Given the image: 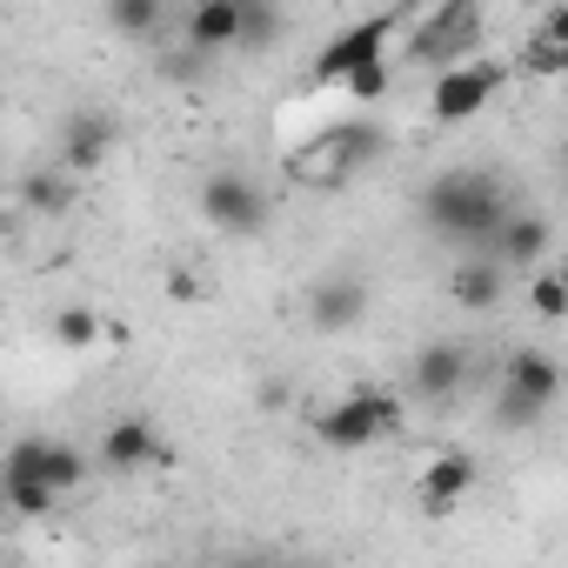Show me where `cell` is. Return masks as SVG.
I'll use <instances>...</instances> for the list:
<instances>
[{
    "label": "cell",
    "instance_id": "23",
    "mask_svg": "<svg viewBox=\"0 0 568 568\" xmlns=\"http://www.w3.org/2000/svg\"><path fill=\"white\" fill-rule=\"evenodd\" d=\"M541 415H548V408H541L535 395H521V388H508V382H501V402H495V428H508V435H515V428H535Z\"/></svg>",
    "mask_w": 568,
    "mask_h": 568
},
{
    "label": "cell",
    "instance_id": "26",
    "mask_svg": "<svg viewBox=\"0 0 568 568\" xmlns=\"http://www.w3.org/2000/svg\"><path fill=\"white\" fill-rule=\"evenodd\" d=\"M348 94H355V101H382V94H388V61H362V68L348 74Z\"/></svg>",
    "mask_w": 568,
    "mask_h": 568
},
{
    "label": "cell",
    "instance_id": "21",
    "mask_svg": "<svg viewBox=\"0 0 568 568\" xmlns=\"http://www.w3.org/2000/svg\"><path fill=\"white\" fill-rule=\"evenodd\" d=\"M528 308L541 315V322H561L568 315V274H555V267H528Z\"/></svg>",
    "mask_w": 568,
    "mask_h": 568
},
{
    "label": "cell",
    "instance_id": "9",
    "mask_svg": "<svg viewBox=\"0 0 568 568\" xmlns=\"http://www.w3.org/2000/svg\"><path fill=\"white\" fill-rule=\"evenodd\" d=\"M114 114H101V108H81V114H68L61 121V168L68 174H94V168H108V154H114Z\"/></svg>",
    "mask_w": 568,
    "mask_h": 568
},
{
    "label": "cell",
    "instance_id": "20",
    "mask_svg": "<svg viewBox=\"0 0 568 568\" xmlns=\"http://www.w3.org/2000/svg\"><path fill=\"white\" fill-rule=\"evenodd\" d=\"M68 201H74L68 174H48V168H34V174L21 181V207H34V214H61Z\"/></svg>",
    "mask_w": 568,
    "mask_h": 568
},
{
    "label": "cell",
    "instance_id": "7",
    "mask_svg": "<svg viewBox=\"0 0 568 568\" xmlns=\"http://www.w3.org/2000/svg\"><path fill=\"white\" fill-rule=\"evenodd\" d=\"M402 28V14H368V21H355V28H342L322 54H315V81L328 88V81H348L362 61H382V48H388V34Z\"/></svg>",
    "mask_w": 568,
    "mask_h": 568
},
{
    "label": "cell",
    "instance_id": "15",
    "mask_svg": "<svg viewBox=\"0 0 568 568\" xmlns=\"http://www.w3.org/2000/svg\"><path fill=\"white\" fill-rule=\"evenodd\" d=\"M501 382H508V388H521V395H535L541 408H555V395H561V362H555V355H541V348H515Z\"/></svg>",
    "mask_w": 568,
    "mask_h": 568
},
{
    "label": "cell",
    "instance_id": "5",
    "mask_svg": "<svg viewBox=\"0 0 568 568\" xmlns=\"http://www.w3.org/2000/svg\"><path fill=\"white\" fill-rule=\"evenodd\" d=\"M501 81H508V68H501V61L468 54V61H455V68H442V74H435V88H428V114H435L442 128H462V121H475V114L501 94Z\"/></svg>",
    "mask_w": 568,
    "mask_h": 568
},
{
    "label": "cell",
    "instance_id": "25",
    "mask_svg": "<svg viewBox=\"0 0 568 568\" xmlns=\"http://www.w3.org/2000/svg\"><path fill=\"white\" fill-rule=\"evenodd\" d=\"M274 34H281L274 0H254V8H241V48H267Z\"/></svg>",
    "mask_w": 568,
    "mask_h": 568
},
{
    "label": "cell",
    "instance_id": "8",
    "mask_svg": "<svg viewBox=\"0 0 568 568\" xmlns=\"http://www.w3.org/2000/svg\"><path fill=\"white\" fill-rule=\"evenodd\" d=\"M8 475H41V481H54V488L68 495V488H81V481H88V455H81L74 442L21 435V442L8 448Z\"/></svg>",
    "mask_w": 568,
    "mask_h": 568
},
{
    "label": "cell",
    "instance_id": "19",
    "mask_svg": "<svg viewBox=\"0 0 568 568\" xmlns=\"http://www.w3.org/2000/svg\"><path fill=\"white\" fill-rule=\"evenodd\" d=\"M54 501H61V488H54V481H41V475H8V508H14L21 521L54 515Z\"/></svg>",
    "mask_w": 568,
    "mask_h": 568
},
{
    "label": "cell",
    "instance_id": "10",
    "mask_svg": "<svg viewBox=\"0 0 568 568\" xmlns=\"http://www.w3.org/2000/svg\"><path fill=\"white\" fill-rule=\"evenodd\" d=\"M475 488H481V462H475V455H462V448H448V455H435V462H428V475H422V508L442 521V515H455Z\"/></svg>",
    "mask_w": 568,
    "mask_h": 568
},
{
    "label": "cell",
    "instance_id": "4",
    "mask_svg": "<svg viewBox=\"0 0 568 568\" xmlns=\"http://www.w3.org/2000/svg\"><path fill=\"white\" fill-rule=\"evenodd\" d=\"M395 422H402V395H388V388H355V395H342L335 408L315 415V435H322L328 448L355 455V448H375Z\"/></svg>",
    "mask_w": 568,
    "mask_h": 568
},
{
    "label": "cell",
    "instance_id": "14",
    "mask_svg": "<svg viewBox=\"0 0 568 568\" xmlns=\"http://www.w3.org/2000/svg\"><path fill=\"white\" fill-rule=\"evenodd\" d=\"M101 462L121 468V475H134V468H148V462H168V442H161L141 415H128V422H114V428L101 435Z\"/></svg>",
    "mask_w": 568,
    "mask_h": 568
},
{
    "label": "cell",
    "instance_id": "22",
    "mask_svg": "<svg viewBox=\"0 0 568 568\" xmlns=\"http://www.w3.org/2000/svg\"><path fill=\"white\" fill-rule=\"evenodd\" d=\"M521 68H528V74H541V81L568 74V41H555L548 28H535V34L521 41Z\"/></svg>",
    "mask_w": 568,
    "mask_h": 568
},
{
    "label": "cell",
    "instance_id": "16",
    "mask_svg": "<svg viewBox=\"0 0 568 568\" xmlns=\"http://www.w3.org/2000/svg\"><path fill=\"white\" fill-rule=\"evenodd\" d=\"M187 41L221 54V48H241V0H201L187 14Z\"/></svg>",
    "mask_w": 568,
    "mask_h": 568
},
{
    "label": "cell",
    "instance_id": "24",
    "mask_svg": "<svg viewBox=\"0 0 568 568\" xmlns=\"http://www.w3.org/2000/svg\"><path fill=\"white\" fill-rule=\"evenodd\" d=\"M54 342L81 355V348H94V342H101V322H94L88 308H61V315H54Z\"/></svg>",
    "mask_w": 568,
    "mask_h": 568
},
{
    "label": "cell",
    "instance_id": "1",
    "mask_svg": "<svg viewBox=\"0 0 568 568\" xmlns=\"http://www.w3.org/2000/svg\"><path fill=\"white\" fill-rule=\"evenodd\" d=\"M508 214H515L508 207V187L495 174H481V168H448V174H435L422 187V221L442 241H462V247H488L495 254Z\"/></svg>",
    "mask_w": 568,
    "mask_h": 568
},
{
    "label": "cell",
    "instance_id": "28",
    "mask_svg": "<svg viewBox=\"0 0 568 568\" xmlns=\"http://www.w3.org/2000/svg\"><path fill=\"white\" fill-rule=\"evenodd\" d=\"M561 174H568V148H561Z\"/></svg>",
    "mask_w": 568,
    "mask_h": 568
},
{
    "label": "cell",
    "instance_id": "12",
    "mask_svg": "<svg viewBox=\"0 0 568 568\" xmlns=\"http://www.w3.org/2000/svg\"><path fill=\"white\" fill-rule=\"evenodd\" d=\"M462 382H468V348H462V342H428V348L415 355V368H408V388H415L422 402H448Z\"/></svg>",
    "mask_w": 568,
    "mask_h": 568
},
{
    "label": "cell",
    "instance_id": "17",
    "mask_svg": "<svg viewBox=\"0 0 568 568\" xmlns=\"http://www.w3.org/2000/svg\"><path fill=\"white\" fill-rule=\"evenodd\" d=\"M548 241H555V227H548L541 214H508V227H501L495 254H501L508 267H535V261L548 254Z\"/></svg>",
    "mask_w": 568,
    "mask_h": 568
},
{
    "label": "cell",
    "instance_id": "27",
    "mask_svg": "<svg viewBox=\"0 0 568 568\" xmlns=\"http://www.w3.org/2000/svg\"><path fill=\"white\" fill-rule=\"evenodd\" d=\"M541 28H548L555 41H568V0H561V8H548V14H541Z\"/></svg>",
    "mask_w": 568,
    "mask_h": 568
},
{
    "label": "cell",
    "instance_id": "3",
    "mask_svg": "<svg viewBox=\"0 0 568 568\" xmlns=\"http://www.w3.org/2000/svg\"><path fill=\"white\" fill-rule=\"evenodd\" d=\"M481 14H488V0H442V8L408 34V68H455L468 61V48L481 41Z\"/></svg>",
    "mask_w": 568,
    "mask_h": 568
},
{
    "label": "cell",
    "instance_id": "6",
    "mask_svg": "<svg viewBox=\"0 0 568 568\" xmlns=\"http://www.w3.org/2000/svg\"><path fill=\"white\" fill-rule=\"evenodd\" d=\"M201 214H207L221 234H261V227H267V194H261L247 174L221 168V174L201 181Z\"/></svg>",
    "mask_w": 568,
    "mask_h": 568
},
{
    "label": "cell",
    "instance_id": "11",
    "mask_svg": "<svg viewBox=\"0 0 568 568\" xmlns=\"http://www.w3.org/2000/svg\"><path fill=\"white\" fill-rule=\"evenodd\" d=\"M508 261L501 254H488V247H468V261H455V274H448V295H455V308H475V315H488L495 302H501V288H508V274H501Z\"/></svg>",
    "mask_w": 568,
    "mask_h": 568
},
{
    "label": "cell",
    "instance_id": "29",
    "mask_svg": "<svg viewBox=\"0 0 568 568\" xmlns=\"http://www.w3.org/2000/svg\"><path fill=\"white\" fill-rule=\"evenodd\" d=\"M241 8H254V0H241Z\"/></svg>",
    "mask_w": 568,
    "mask_h": 568
},
{
    "label": "cell",
    "instance_id": "18",
    "mask_svg": "<svg viewBox=\"0 0 568 568\" xmlns=\"http://www.w3.org/2000/svg\"><path fill=\"white\" fill-rule=\"evenodd\" d=\"M168 21V0H108V28L121 41H154Z\"/></svg>",
    "mask_w": 568,
    "mask_h": 568
},
{
    "label": "cell",
    "instance_id": "13",
    "mask_svg": "<svg viewBox=\"0 0 568 568\" xmlns=\"http://www.w3.org/2000/svg\"><path fill=\"white\" fill-rule=\"evenodd\" d=\"M368 315V288L355 274H342V281H322V288L308 295V322L322 328V335H342V328H355Z\"/></svg>",
    "mask_w": 568,
    "mask_h": 568
},
{
    "label": "cell",
    "instance_id": "2",
    "mask_svg": "<svg viewBox=\"0 0 568 568\" xmlns=\"http://www.w3.org/2000/svg\"><path fill=\"white\" fill-rule=\"evenodd\" d=\"M382 161V128H368V121H335L328 134H315V141H302L295 154H288V174L302 181V187H322V194H335V187H348L362 168H375Z\"/></svg>",
    "mask_w": 568,
    "mask_h": 568
}]
</instances>
